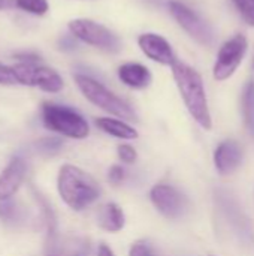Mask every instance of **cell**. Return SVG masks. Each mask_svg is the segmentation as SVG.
Listing matches in <instances>:
<instances>
[{"label": "cell", "mask_w": 254, "mask_h": 256, "mask_svg": "<svg viewBox=\"0 0 254 256\" xmlns=\"http://www.w3.org/2000/svg\"><path fill=\"white\" fill-rule=\"evenodd\" d=\"M171 70L187 111L201 128L210 130L213 128V118L202 75L181 60H177L171 66Z\"/></svg>", "instance_id": "6da1fadb"}, {"label": "cell", "mask_w": 254, "mask_h": 256, "mask_svg": "<svg viewBox=\"0 0 254 256\" xmlns=\"http://www.w3.org/2000/svg\"><path fill=\"white\" fill-rule=\"evenodd\" d=\"M57 189L64 204L75 212L91 206L102 192L99 183L88 172L69 164L63 165L58 171Z\"/></svg>", "instance_id": "7a4b0ae2"}, {"label": "cell", "mask_w": 254, "mask_h": 256, "mask_svg": "<svg viewBox=\"0 0 254 256\" xmlns=\"http://www.w3.org/2000/svg\"><path fill=\"white\" fill-rule=\"evenodd\" d=\"M73 80L82 96L94 106L103 110L105 112H109L117 118L126 122H138L135 110L124 99H121L118 94H115L96 78L85 74H75Z\"/></svg>", "instance_id": "3957f363"}, {"label": "cell", "mask_w": 254, "mask_h": 256, "mask_svg": "<svg viewBox=\"0 0 254 256\" xmlns=\"http://www.w3.org/2000/svg\"><path fill=\"white\" fill-rule=\"evenodd\" d=\"M42 122L46 129L72 140H84L90 134L87 120L76 110L66 105L45 102L42 105Z\"/></svg>", "instance_id": "277c9868"}, {"label": "cell", "mask_w": 254, "mask_h": 256, "mask_svg": "<svg viewBox=\"0 0 254 256\" xmlns=\"http://www.w3.org/2000/svg\"><path fill=\"white\" fill-rule=\"evenodd\" d=\"M70 34L93 48L105 52H118L121 50V40L109 27L91 20V18H75L67 24Z\"/></svg>", "instance_id": "5b68a950"}, {"label": "cell", "mask_w": 254, "mask_h": 256, "mask_svg": "<svg viewBox=\"0 0 254 256\" xmlns=\"http://www.w3.org/2000/svg\"><path fill=\"white\" fill-rule=\"evenodd\" d=\"M168 9L177 24L198 44L204 46H210L214 44L216 34L213 27L190 6L180 0H171L168 2Z\"/></svg>", "instance_id": "8992f818"}, {"label": "cell", "mask_w": 254, "mask_h": 256, "mask_svg": "<svg viewBox=\"0 0 254 256\" xmlns=\"http://www.w3.org/2000/svg\"><path fill=\"white\" fill-rule=\"evenodd\" d=\"M249 50V40L244 34L237 33L229 38L217 51L213 66V76L216 81H226L234 76L241 63L246 58Z\"/></svg>", "instance_id": "52a82bcc"}, {"label": "cell", "mask_w": 254, "mask_h": 256, "mask_svg": "<svg viewBox=\"0 0 254 256\" xmlns=\"http://www.w3.org/2000/svg\"><path fill=\"white\" fill-rule=\"evenodd\" d=\"M18 84L36 87L46 93H58L64 87L61 75L42 63H16L12 66Z\"/></svg>", "instance_id": "ba28073f"}, {"label": "cell", "mask_w": 254, "mask_h": 256, "mask_svg": "<svg viewBox=\"0 0 254 256\" xmlns=\"http://www.w3.org/2000/svg\"><path fill=\"white\" fill-rule=\"evenodd\" d=\"M150 198L153 206L168 219L181 218L189 207L187 198L169 184H156L150 192Z\"/></svg>", "instance_id": "9c48e42d"}, {"label": "cell", "mask_w": 254, "mask_h": 256, "mask_svg": "<svg viewBox=\"0 0 254 256\" xmlns=\"http://www.w3.org/2000/svg\"><path fill=\"white\" fill-rule=\"evenodd\" d=\"M138 46L147 58H150L159 64L171 68L178 60L171 42L159 33L147 32V33L139 34Z\"/></svg>", "instance_id": "30bf717a"}, {"label": "cell", "mask_w": 254, "mask_h": 256, "mask_svg": "<svg viewBox=\"0 0 254 256\" xmlns=\"http://www.w3.org/2000/svg\"><path fill=\"white\" fill-rule=\"evenodd\" d=\"M27 171L25 160L22 158H12L4 170L0 172V202L9 201L24 182Z\"/></svg>", "instance_id": "8fae6325"}, {"label": "cell", "mask_w": 254, "mask_h": 256, "mask_svg": "<svg viewBox=\"0 0 254 256\" xmlns=\"http://www.w3.org/2000/svg\"><path fill=\"white\" fill-rule=\"evenodd\" d=\"M243 162V148L235 140L223 141L214 152V164L222 176L234 172Z\"/></svg>", "instance_id": "7c38bea8"}, {"label": "cell", "mask_w": 254, "mask_h": 256, "mask_svg": "<svg viewBox=\"0 0 254 256\" xmlns=\"http://www.w3.org/2000/svg\"><path fill=\"white\" fill-rule=\"evenodd\" d=\"M117 76L126 87L133 90H144L153 81L151 70L145 64L138 62H126L118 66Z\"/></svg>", "instance_id": "4fadbf2b"}, {"label": "cell", "mask_w": 254, "mask_h": 256, "mask_svg": "<svg viewBox=\"0 0 254 256\" xmlns=\"http://www.w3.org/2000/svg\"><path fill=\"white\" fill-rule=\"evenodd\" d=\"M96 126L105 134L118 140H136L139 135L133 126H130L126 120L117 117H97Z\"/></svg>", "instance_id": "5bb4252c"}, {"label": "cell", "mask_w": 254, "mask_h": 256, "mask_svg": "<svg viewBox=\"0 0 254 256\" xmlns=\"http://www.w3.org/2000/svg\"><path fill=\"white\" fill-rule=\"evenodd\" d=\"M97 224L108 232H118L124 228L126 219L123 210L115 202H108L97 213Z\"/></svg>", "instance_id": "9a60e30c"}, {"label": "cell", "mask_w": 254, "mask_h": 256, "mask_svg": "<svg viewBox=\"0 0 254 256\" xmlns=\"http://www.w3.org/2000/svg\"><path fill=\"white\" fill-rule=\"evenodd\" d=\"M241 105H243L244 122H246L249 130L254 134V80L247 81V84L244 86Z\"/></svg>", "instance_id": "2e32d148"}, {"label": "cell", "mask_w": 254, "mask_h": 256, "mask_svg": "<svg viewBox=\"0 0 254 256\" xmlns=\"http://www.w3.org/2000/svg\"><path fill=\"white\" fill-rule=\"evenodd\" d=\"M15 6L27 14L37 16H42L49 10L48 0H15Z\"/></svg>", "instance_id": "e0dca14e"}, {"label": "cell", "mask_w": 254, "mask_h": 256, "mask_svg": "<svg viewBox=\"0 0 254 256\" xmlns=\"http://www.w3.org/2000/svg\"><path fill=\"white\" fill-rule=\"evenodd\" d=\"M232 2L243 21L247 26L254 27V0H232Z\"/></svg>", "instance_id": "ac0fdd59"}, {"label": "cell", "mask_w": 254, "mask_h": 256, "mask_svg": "<svg viewBox=\"0 0 254 256\" xmlns=\"http://www.w3.org/2000/svg\"><path fill=\"white\" fill-rule=\"evenodd\" d=\"M117 153H118V158H120L124 164H133V162H136V159H138L136 150H135L132 146H129V144H121V146H118Z\"/></svg>", "instance_id": "d6986e66"}, {"label": "cell", "mask_w": 254, "mask_h": 256, "mask_svg": "<svg viewBox=\"0 0 254 256\" xmlns=\"http://www.w3.org/2000/svg\"><path fill=\"white\" fill-rule=\"evenodd\" d=\"M15 84H18V81L12 66H6L0 63V86H15Z\"/></svg>", "instance_id": "ffe728a7"}, {"label": "cell", "mask_w": 254, "mask_h": 256, "mask_svg": "<svg viewBox=\"0 0 254 256\" xmlns=\"http://www.w3.org/2000/svg\"><path fill=\"white\" fill-rule=\"evenodd\" d=\"M129 256H156L153 249L144 243V242H138L135 243L132 248H130V252H129Z\"/></svg>", "instance_id": "44dd1931"}, {"label": "cell", "mask_w": 254, "mask_h": 256, "mask_svg": "<svg viewBox=\"0 0 254 256\" xmlns=\"http://www.w3.org/2000/svg\"><path fill=\"white\" fill-rule=\"evenodd\" d=\"M124 177H126V172H124V170H123L120 165L111 166V170H109V172H108V178H109L111 183L118 184V183H121V182L124 180Z\"/></svg>", "instance_id": "7402d4cb"}, {"label": "cell", "mask_w": 254, "mask_h": 256, "mask_svg": "<svg viewBox=\"0 0 254 256\" xmlns=\"http://www.w3.org/2000/svg\"><path fill=\"white\" fill-rule=\"evenodd\" d=\"M15 57L21 63H40V57L37 54H34V52H30V51H27V52H18Z\"/></svg>", "instance_id": "603a6c76"}, {"label": "cell", "mask_w": 254, "mask_h": 256, "mask_svg": "<svg viewBox=\"0 0 254 256\" xmlns=\"http://www.w3.org/2000/svg\"><path fill=\"white\" fill-rule=\"evenodd\" d=\"M97 256H114V252L106 244H100L99 250H97Z\"/></svg>", "instance_id": "cb8c5ba5"}, {"label": "cell", "mask_w": 254, "mask_h": 256, "mask_svg": "<svg viewBox=\"0 0 254 256\" xmlns=\"http://www.w3.org/2000/svg\"><path fill=\"white\" fill-rule=\"evenodd\" d=\"M15 6V0H0V10Z\"/></svg>", "instance_id": "d4e9b609"}, {"label": "cell", "mask_w": 254, "mask_h": 256, "mask_svg": "<svg viewBox=\"0 0 254 256\" xmlns=\"http://www.w3.org/2000/svg\"><path fill=\"white\" fill-rule=\"evenodd\" d=\"M46 256H61V254H58V252H49Z\"/></svg>", "instance_id": "484cf974"}, {"label": "cell", "mask_w": 254, "mask_h": 256, "mask_svg": "<svg viewBox=\"0 0 254 256\" xmlns=\"http://www.w3.org/2000/svg\"><path fill=\"white\" fill-rule=\"evenodd\" d=\"M252 64H253V69H254V56H253V62H252Z\"/></svg>", "instance_id": "4316f807"}]
</instances>
